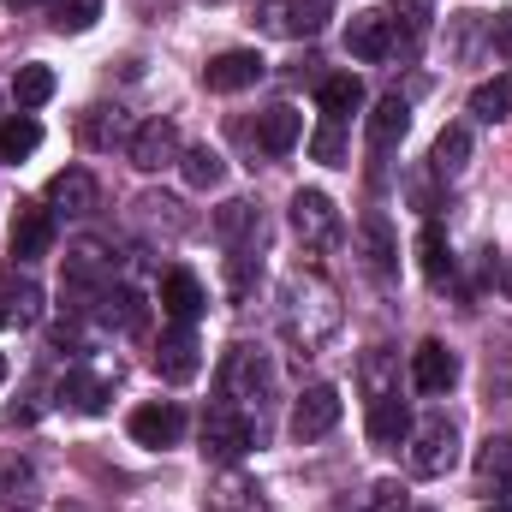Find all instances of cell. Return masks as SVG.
<instances>
[{
    "label": "cell",
    "mask_w": 512,
    "mask_h": 512,
    "mask_svg": "<svg viewBox=\"0 0 512 512\" xmlns=\"http://www.w3.org/2000/svg\"><path fill=\"white\" fill-rule=\"evenodd\" d=\"M108 292H114V262L96 251V245H84V251L66 256V280H60L66 310H96Z\"/></svg>",
    "instance_id": "6da1fadb"
},
{
    "label": "cell",
    "mask_w": 512,
    "mask_h": 512,
    "mask_svg": "<svg viewBox=\"0 0 512 512\" xmlns=\"http://www.w3.org/2000/svg\"><path fill=\"white\" fill-rule=\"evenodd\" d=\"M251 447H256V423L239 411V405H227V399H221V405L203 417V453H209V459H221V465H239Z\"/></svg>",
    "instance_id": "7a4b0ae2"
},
{
    "label": "cell",
    "mask_w": 512,
    "mask_h": 512,
    "mask_svg": "<svg viewBox=\"0 0 512 512\" xmlns=\"http://www.w3.org/2000/svg\"><path fill=\"white\" fill-rule=\"evenodd\" d=\"M453 465H459V429L435 411L411 429V471L417 477H447Z\"/></svg>",
    "instance_id": "3957f363"
},
{
    "label": "cell",
    "mask_w": 512,
    "mask_h": 512,
    "mask_svg": "<svg viewBox=\"0 0 512 512\" xmlns=\"http://www.w3.org/2000/svg\"><path fill=\"white\" fill-rule=\"evenodd\" d=\"M268 387H274L268 358H262V352H251V346H233V352H227V364H221V399L245 411L251 399L262 405V393H268Z\"/></svg>",
    "instance_id": "277c9868"
},
{
    "label": "cell",
    "mask_w": 512,
    "mask_h": 512,
    "mask_svg": "<svg viewBox=\"0 0 512 512\" xmlns=\"http://www.w3.org/2000/svg\"><path fill=\"white\" fill-rule=\"evenodd\" d=\"M256 18L274 36H322L334 18V0H256Z\"/></svg>",
    "instance_id": "5b68a950"
},
{
    "label": "cell",
    "mask_w": 512,
    "mask_h": 512,
    "mask_svg": "<svg viewBox=\"0 0 512 512\" xmlns=\"http://www.w3.org/2000/svg\"><path fill=\"white\" fill-rule=\"evenodd\" d=\"M292 233L304 239V251H334L340 239V209L328 191H298L292 197Z\"/></svg>",
    "instance_id": "8992f818"
},
{
    "label": "cell",
    "mask_w": 512,
    "mask_h": 512,
    "mask_svg": "<svg viewBox=\"0 0 512 512\" xmlns=\"http://www.w3.org/2000/svg\"><path fill=\"white\" fill-rule=\"evenodd\" d=\"M340 387H328V382H316V387H304L298 393V405H292V441H322L334 423H340Z\"/></svg>",
    "instance_id": "52a82bcc"
},
{
    "label": "cell",
    "mask_w": 512,
    "mask_h": 512,
    "mask_svg": "<svg viewBox=\"0 0 512 512\" xmlns=\"http://www.w3.org/2000/svg\"><path fill=\"white\" fill-rule=\"evenodd\" d=\"M262 72H268V60H262L256 48H227V54H215V60L203 66V84H209L215 96H239V90L262 84Z\"/></svg>",
    "instance_id": "ba28073f"
},
{
    "label": "cell",
    "mask_w": 512,
    "mask_h": 512,
    "mask_svg": "<svg viewBox=\"0 0 512 512\" xmlns=\"http://www.w3.org/2000/svg\"><path fill=\"white\" fill-rule=\"evenodd\" d=\"M126 429H131V441L137 447H179V435H185V411L173 405V399H155V405H137L126 417Z\"/></svg>",
    "instance_id": "9c48e42d"
},
{
    "label": "cell",
    "mask_w": 512,
    "mask_h": 512,
    "mask_svg": "<svg viewBox=\"0 0 512 512\" xmlns=\"http://www.w3.org/2000/svg\"><path fill=\"white\" fill-rule=\"evenodd\" d=\"M126 155H131V167H143V173L173 167V161L185 155V149H179V126H173V120H143V126L131 131Z\"/></svg>",
    "instance_id": "30bf717a"
},
{
    "label": "cell",
    "mask_w": 512,
    "mask_h": 512,
    "mask_svg": "<svg viewBox=\"0 0 512 512\" xmlns=\"http://www.w3.org/2000/svg\"><path fill=\"white\" fill-rule=\"evenodd\" d=\"M197 370H203V346H197V334L185 322H173L161 334V346H155V376L161 382H191Z\"/></svg>",
    "instance_id": "8fae6325"
},
{
    "label": "cell",
    "mask_w": 512,
    "mask_h": 512,
    "mask_svg": "<svg viewBox=\"0 0 512 512\" xmlns=\"http://www.w3.org/2000/svg\"><path fill=\"white\" fill-rule=\"evenodd\" d=\"M48 245H54V209L48 203H18L12 209V256L36 262V256H48Z\"/></svg>",
    "instance_id": "7c38bea8"
},
{
    "label": "cell",
    "mask_w": 512,
    "mask_h": 512,
    "mask_svg": "<svg viewBox=\"0 0 512 512\" xmlns=\"http://www.w3.org/2000/svg\"><path fill=\"white\" fill-rule=\"evenodd\" d=\"M96 203H102V191H96V179H90L84 167H66V173L48 179V209H54V215L84 221V215H96Z\"/></svg>",
    "instance_id": "4fadbf2b"
},
{
    "label": "cell",
    "mask_w": 512,
    "mask_h": 512,
    "mask_svg": "<svg viewBox=\"0 0 512 512\" xmlns=\"http://www.w3.org/2000/svg\"><path fill=\"white\" fill-rule=\"evenodd\" d=\"M161 310H167V322H197L203 310H209V292H203V280L191 274V268H167L161 274Z\"/></svg>",
    "instance_id": "5bb4252c"
},
{
    "label": "cell",
    "mask_w": 512,
    "mask_h": 512,
    "mask_svg": "<svg viewBox=\"0 0 512 512\" xmlns=\"http://www.w3.org/2000/svg\"><path fill=\"white\" fill-rule=\"evenodd\" d=\"M453 382H459V358H453L441 340H423V346L411 352V387H417V393H447Z\"/></svg>",
    "instance_id": "9a60e30c"
},
{
    "label": "cell",
    "mask_w": 512,
    "mask_h": 512,
    "mask_svg": "<svg viewBox=\"0 0 512 512\" xmlns=\"http://www.w3.org/2000/svg\"><path fill=\"white\" fill-rule=\"evenodd\" d=\"M215 239H221L227 251H256V239H262V209L245 203V197L221 203V209H215Z\"/></svg>",
    "instance_id": "2e32d148"
},
{
    "label": "cell",
    "mask_w": 512,
    "mask_h": 512,
    "mask_svg": "<svg viewBox=\"0 0 512 512\" xmlns=\"http://www.w3.org/2000/svg\"><path fill=\"white\" fill-rule=\"evenodd\" d=\"M346 54L364 60V66H376V60L393 54V24H387V12H364V18H352V30H346Z\"/></svg>",
    "instance_id": "e0dca14e"
},
{
    "label": "cell",
    "mask_w": 512,
    "mask_h": 512,
    "mask_svg": "<svg viewBox=\"0 0 512 512\" xmlns=\"http://www.w3.org/2000/svg\"><path fill=\"white\" fill-rule=\"evenodd\" d=\"M429 18H435V0H393V12H387L393 54H417V42L429 36Z\"/></svg>",
    "instance_id": "ac0fdd59"
},
{
    "label": "cell",
    "mask_w": 512,
    "mask_h": 512,
    "mask_svg": "<svg viewBox=\"0 0 512 512\" xmlns=\"http://www.w3.org/2000/svg\"><path fill=\"white\" fill-rule=\"evenodd\" d=\"M370 441L376 447H399V441H411V405L399 399V393H387V399H370Z\"/></svg>",
    "instance_id": "d6986e66"
},
{
    "label": "cell",
    "mask_w": 512,
    "mask_h": 512,
    "mask_svg": "<svg viewBox=\"0 0 512 512\" xmlns=\"http://www.w3.org/2000/svg\"><path fill=\"white\" fill-rule=\"evenodd\" d=\"M54 399H60L66 411H78V417H96V411L108 405V382L90 376V370H66V376L54 382Z\"/></svg>",
    "instance_id": "ffe728a7"
},
{
    "label": "cell",
    "mask_w": 512,
    "mask_h": 512,
    "mask_svg": "<svg viewBox=\"0 0 512 512\" xmlns=\"http://www.w3.org/2000/svg\"><path fill=\"white\" fill-rule=\"evenodd\" d=\"M405 131H411V102H405V96H382L376 114H370V149H376V155L399 149Z\"/></svg>",
    "instance_id": "44dd1931"
},
{
    "label": "cell",
    "mask_w": 512,
    "mask_h": 512,
    "mask_svg": "<svg viewBox=\"0 0 512 512\" xmlns=\"http://www.w3.org/2000/svg\"><path fill=\"white\" fill-rule=\"evenodd\" d=\"M0 316H6V328H30V322L42 316V292H36V280H24V274H0Z\"/></svg>",
    "instance_id": "7402d4cb"
},
{
    "label": "cell",
    "mask_w": 512,
    "mask_h": 512,
    "mask_svg": "<svg viewBox=\"0 0 512 512\" xmlns=\"http://www.w3.org/2000/svg\"><path fill=\"white\" fill-rule=\"evenodd\" d=\"M298 137H304L298 108H268V114L256 120V149H262V155H292Z\"/></svg>",
    "instance_id": "603a6c76"
},
{
    "label": "cell",
    "mask_w": 512,
    "mask_h": 512,
    "mask_svg": "<svg viewBox=\"0 0 512 512\" xmlns=\"http://www.w3.org/2000/svg\"><path fill=\"white\" fill-rule=\"evenodd\" d=\"M417 262H423V280L429 286H447L453 280V245H447V233L435 221H423V233H417Z\"/></svg>",
    "instance_id": "cb8c5ba5"
},
{
    "label": "cell",
    "mask_w": 512,
    "mask_h": 512,
    "mask_svg": "<svg viewBox=\"0 0 512 512\" xmlns=\"http://www.w3.org/2000/svg\"><path fill=\"white\" fill-rule=\"evenodd\" d=\"M316 102H322V114H328V120H352V114L364 108V84H358L352 72L322 78V84H316Z\"/></svg>",
    "instance_id": "d4e9b609"
},
{
    "label": "cell",
    "mask_w": 512,
    "mask_h": 512,
    "mask_svg": "<svg viewBox=\"0 0 512 512\" xmlns=\"http://www.w3.org/2000/svg\"><path fill=\"white\" fill-rule=\"evenodd\" d=\"M179 173H185V185H191V191H215V185L227 179V155H221V149H209V143H197V149H185V155H179Z\"/></svg>",
    "instance_id": "484cf974"
},
{
    "label": "cell",
    "mask_w": 512,
    "mask_h": 512,
    "mask_svg": "<svg viewBox=\"0 0 512 512\" xmlns=\"http://www.w3.org/2000/svg\"><path fill=\"white\" fill-rule=\"evenodd\" d=\"M364 268H370L376 280H393V274H399V251H393V233H387L382 215L364 221Z\"/></svg>",
    "instance_id": "4316f807"
},
{
    "label": "cell",
    "mask_w": 512,
    "mask_h": 512,
    "mask_svg": "<svg viewBox=\"0 0 512 512\" xmlns=\"http://www.w3.org/2000/svg\"><path fill=\"white\" fill-rule=\"evenodd\" d=\"M36 149H42V126L30 114H6L0 120V161H24Z\"/></svg>",
    "instance_id": "83f0119b"
},
{
    "label": "cell",
    "mask_w": 512,
    "mask_h": 512,
    "mask_svg": "<svg viewBox=\"0 0 512 512\" xmlns=\"http://www.w3.org/2000/svg\"><path fill=\"white\" fill-rule=\"evenodd\" d=\"M477 477H483V489H507L512 483V435H489L483 441V453H477Z\"/></svg>",
    "instance_id": "f1b7e54d"
},
{
    "label": "cell",
    "mask_w": 512,
    "mask_h": 512,
    "mask_svg": "<svg viewBox=\"0 0 512 512\" xmlns=\"http://www.w3.org/2000/svg\"><path fill=\"white\" fill-rule=\"evenodd\" d=\"M429 161H435V173H441V179H459V173H465V161H471V131L447 126L441 137H435V155H429Z\"/></svg>",
    "instance_id": "f546056e"
},
{
    "label": "cell",
    "mask_w": 512,
    "mask_h": 512,
    "mask_svg": "<svg viewBox=\"0 0 512 512\" xmlns=\"http://www.w3.org/2000/svg\"><path fill=\"white\" fill-rule=\"evenodd\" d=\"M78 131H84V143H90V149H114V143H131L126 114H120V108H90Z\"/></svg>",
    "instance_id": "4dcf8cb0"
},
{
    "label": "cell",
    "mask_w": 512,
    "mask_h": 512,
    "mask_svg": "<svg viewBox=\"0 0 512 512\" xmlns=\"http://www.w3.org/2000/svg\"><path fill=\"white\" fill-rule=\"evenodd\" d=\"M471 114H477V120H489V126H495V120H507V114H512V72H501V78H489V84H477V90H471Z\"/></svg>",
    "instance_id": "1f68e13d"
},
{
    "label": "cell",
    "mask_w": 512,
    "mask_h": 512,
    "mask_svg": "<svg viewBox=\"0 0 512 512\" xmlns=\"http://www.w3.org/2000/svg\"><path fill=\"white\" fill-rule=\"evenodd\" d=\"M96 310H102V322H108V328H120V334H137V328H143V298H137L131 286H114Z\"/></svg>",
    "instance_id": "d6a6232c"
},
{
    "label": "cell",
    "mask_w": 512,
    "mask_h": 512,
    "mask_svg": "<svg viewBox=\"0 0 512 512\" xmlns=\"http://www.w3.org/2000/svg\"><path fill=\"white\" fill-rule=\"evenodd\" d=\"M12 96H18V114L42 108V102L54 96V72H48V66H18V78H12Z\"/></svg>",
    "instance_id": "836d02e7"
},
{
    "label": "cell",
    "mask_w": 512,
    "mask_h": 512,
    "mask_svg": "<svg viewBox=\"0 0 512 512\" xmlns=\"http://www.w3.org/2000/svg\"><path fill=\"white\" fill-rule=\"evenodd\" d=\"M137 221H149V227H161L167 239L191 227V215H179V203H173V197H137Z\"/></svg>",
    "instance_id": "e575fe53"
},
{
    "label": "cell",
    "mask_w": 512,
    "mask_h": 512,
    "mask_svg": "<svg viewBox=\"0 0 512 512\" xmlns=\"http://www.w3.org/2000/svg\"><path fill=\"white\" fill-rule=\"evenodd\" d=\"M102 18V0H54V30L60 36H84Z\"/></svg>",
    "instance_id": "d590c367"
},
{
    "label": "cell",
    "mask_w": 512,
    "mask_h": 512,
    "mask_svg": "<svg viewBox=\"0 0 512 512\" xmlns=\"http://www.w3.org/2000/svg\"><path fill=\"white\" fill-rule=\"evenodd\" d=\"M387 376H393V352H387V346H370V352H364V393H370V399L399 393V387H387Z\"/></svg>",
    "instance_id": "8d00e7d4"
},
{
    "label": "cell",
    "mask_w": 512,
    "mask_h": 512,
    "mask_svg": "<svg viewBox=\"0 0 512 512\" xmlns=\"http://www.w3.org/2000/svg\"><path fill=\"white\" fill-rule=\"evenodd\" d=\"M310 155L328 161V167H340V161H346V120H328V126L316 131V137H310Z\"/></svg>",
    "instance_id": "74e56055"
},
{
    "label": "cell",
    "mask_w": 512,
    "mask_h": 512,
    "mask_svg": "<svg viewBox=\"0 0 512 512\" xmlns=\"http://www.w3.org/2000/svg\"><path fill=\"white\" fill-rule=\"evenodd\" d=\"M489 42H495V54H501V60H512V6L501 12V18H495V30H489Z\"/></svg>",
    "instance_id": "f35d334b"
},
{
    "label": "cell",
    "mask_w": 512,
    "mask_h": 512,
    "mask_svg": "<svg viewBox=\"0 0 512 512\" xmlns=\"http://www.w3.org/2000/svg\"><path fill=\"white\" fill-rule=\"evenodd\" d=\"M6 6H12V12H30V6H42V0H6Z\"/></svg>",
    "instance_id": "ab89813d"
},
{
    "label": "cell",
    "mask_w": 512,
    "mask_h": 512,
    "mask_svg": "<svg viewBox=\"0 0 512 512\" xmlns=\"http://www.w3.org/2000/svg\"><path fill=\"white\" fill-rule=\"evenodd\" d=\"M0 382H6V358H0Z\"/></svg>",
    "instance_id": "60d3db41"
},
{
    "label": "cell",
    "mask_w": 512,
    "mask_h": 512,
    "mask_svg": "<svg viewBox=\"0 0 512 512\" xmlns=\"http://www.w3.org/2000/svg\"><path fill=\"white\" fill-rule=\"evenodd\" d=\"M507 292H512V274H507Z\"/></svg>",
    "instance_id": "b9f144b4"
},
{
    "label": "cell",
    "mask_w": 512,
    "mask_h": 512,
    "mask_svg": "<svg viewBox=\"0 0 512 512\" xmlns=\"http://www.w3.org/2000/svg\"><path fill=\"white\" fill-rule=\"evenodd\" d=\"M0 328H6V316H0Z\"/></svg>",
    "instance_id": "7bdbcfd3"
}]
</instances>
